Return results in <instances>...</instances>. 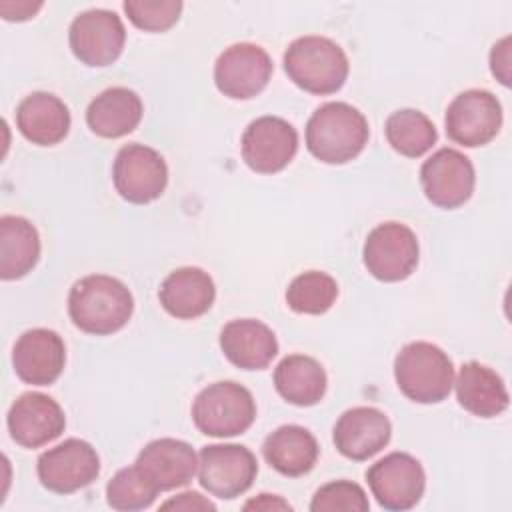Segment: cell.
<instances>
[{
	"label": "cell",
	"instance_id": "1",
	"mask_svg": "<svg viewBox=\"0 0 512 512\" xmlns=\"http://www.w3.org/2000/svg\"><path fill=\"white\" fill-rule=\"evenodd\" d=\"M134 312L132 292L108 274H90L74 282L68 294V314L76 328L108 336L128 324Z\"/></svg>",
	"mask_w": 512,
	"mask_h": 512
},
{
	"label": "cell",
	"instance_id": "2",
	"mask_svg": "<svg viewBox=\"0 0 512 512\" xmlns=\"http://www.w3.org/2000/svg\"><path fill=\"white\" fill-rule=\"evenodd\" d=\"M366 116L346 102L318 106L306 124V148L324 164H346L368 144Z\"/></svg>",
	"mask_w": 512,
	"mask_h": 512
},
{
	"label": "cell",
	"instance_id": "3",
	"mask_svg": "<svg viewBox=\"0 0 512 512\" xmlns=\"http://www.w3.org/2000/svg\"><path fill=\"white\" fill-rule=\"evenodd\" d=\"M288 78L304 92L326 96L338 92L348 78L346 52L326 36H300L284 52Z\"/></svg>",
	"mask_w": 512,
	"mask_h": 512
},
{
	"label": "cell",
	"instance_id": "4",
	"mask_svg": "<svg viewBox=\"0 0 512 512\" xmlns=\"http://www.w3.org/2000/svg\"><path fill=\"white\" fill-rule=\"evenodd\" d=\"M394 378L408 400L438 404L448 398L454 386V366L440 346L416 340L396 354Z\"/></svg>",
	"mask_w": 512,
	"mask_h": 512
},
{
	"label": "cell",
	"instance_id": "5",
	"mask_svg": "<svg viewBox=\"0 0 512 512\" xmlns=\"http://www.w3.org/2000/svg\"><path fill=\"white\" fill-rule=\"evenodd\" d=\"M196 428L214 438L244 434L256 420V402L248 388L232 380H220L202 388L192 404Z\"/></svg>",
	"mask_w": 512,
	"mask_h": 512
},
{
	"label": "cell",
	"instance_id": "6",
	"mask_svg": "<svg viewBox=\"0 0 512 512\" xmlns=\"http://www.w3.org/2000/svg\"><path fill=\"white\" fill-rule=\"evenodd\" d=\"M418 238L406 224L384 222L366 236L362 260L366 270L382 282L406 280L418 266Z\"/></svg>",
	"mask_w": 512,
	"mask_h": 512
},
{
	"label": "cell",
	"instance_id": "7",
	"mask_svg": "<svg viewBox=\"0 0 512 512\" xmlns=\"http://www.w3.org/2000/svg\"><path fill=\"white\" fill-rule=\"evenodd\" d=\"M256 474V456L242 444H208L198 454V482L216 498L232 500L244 494Z\"/></svg>",
	"mask_w": 512,
	"mask_h": 512
},
{
	"label": "cell",
	"instance_id": "8",
	"mask_svg": "<svg viewBox=\"0 0 512 512\" xmlns=\"http://www.w3.org/2000/svg\"><path fill=\"white\" fill-rule=\"evenodd\" d=\"M372 496L384 510H410L424 496L426 474L422 464L406 452H390L366 470Z\"/></svg>",
	"mask_w": 512,
	"mask_h": 512
},
{
	"label": "cell",
	"instance_id": "9",
	"mask_svg": "<svg viewBox=\"0 0 512 512\" xmlns=\"http://www.w3.org/2000/svg\"><path fill=\"white\" fill-rule=\"evenodd\" d=\"M116 192L130 204H148L160 198L168 184V166L160 152L144 144H126L112 164Z\"/></svg>",
	"mask_w": 512,
	"mask_h": 512
},
{
	"label": "cell",
	"instance_id": "10",
	"mask_svg": "<svg viewBox=\"0 0 512 512\" xmlns=\"http://www.w3.org/2000/svg\"><path fill=\"white\" fill-rule=\"evenodd\" d=\"M444 126L454 144L466 148L484 146L502 128V106L488 90H464L448 104Z\"/></svg>",
	"mask_w": 512,
	"mask_h": 512
},
{
	"label": "cell",
	"instance_id": "11",
	"mask_svg": "<svg viewBox=\"0 0 512 512\" xmlns=\"http://www.w3.org/2000/svg\"><path fill=\"white\" fill-rule=\"evenodd\" d=\"M72 54L86 66H110L122 54L126 42V28L122 18L104 8L80 12L68 30Z\"/></svg>",
	"mask_w": 512,
	"mask_h": 512
},
{
	"label": "cell",
	"instance_id": "12",
	"mask_svg": "<svg viewBox=\"0 0 512 512\" xmlns=\"http://www.w3.org/2000/svg\"><path fill=\"white\" fill-rule=\"evenodd\" d=\"M36 470L44 488L56 494H72L98 478L100 458L90 442L68 438L42 452L38 456Z\"/></svg>",
	"mask_w": 512,
	"mask_h": 512
},
{
	"label": "cell",
	"instance_id": "13",
	"mask_svg": "<svg viewBox=\"0 0 512 512\" xmlns=\"http://www.w3.org/2000/svg\"><path fill=\"white\" fill-rule=\"evenodd\" d=\"M272 70V60L262 46L238 42L216 58L214 84L232 100H248L268 86Z\"/></svg>",
	"mask_w": 512,
	"mask_h": 512
},
{
	"label": "cell",
	"instance_id": "14",
	"mask_svg": "<svg viewBox=\"0 0 512 512\" xmlns=\"http://www.w3.org/2000/svg\"><path fill=\"white\" fill-rule=\"evenodd\" d=\"M240 148L250 170L258 174H276L296 156L298 132L280 116H260L246 126Z\"/></svg>",
	"mask_w": 512,
	"mask_h": 512
},
{
	"label": "cell",
	"instance_id": "15",
	"mask_svg": "<svg viewBox=\"0 0 512 512\" xmlns=\"http://www.w3.org/2000/svg\"><path fill=\"white\" fill-rule=\"evenodd\" d=\"M424 196L438 208L454 210L470 200L476 174L470 158L456 148H440L420 168Z\"/></svg>",
	"mask_w": 512,
	"mask_h": 512
},
{
	"label": "cell",
	"instance_id": "16",
	"mask_svg": "<svg viewBox=\"0 0 512 512\" xmlns=\"http://www.w3.org/2000/svg\"><path fill=\"white\" fill-rule=\"evenodd\" d=\"M6 424L16 444L22 448H40L64 432L66 416L52 396L24 392L12 402Z\"/></svg>",
	"mask_w": 512,
	"mask_h": 512
},
{
	"label": "cell",
	"instance_id": "17",
	"mask_svg": "<svg viewBox=\"0 0 512 512\" xmlns=\"http://www.w3.org/2000/svg\"><path fill=\"white\" fill-rule=\"evenodd\" d=\"M66 364V346L58 332L50 328H32L18 336L12 348V366L16 376L32 386L54 384Z\"/></svg>",
	"mask_w": 512,
	"mask_h": 512
},
{
	"label": "cell",
	"instance_id": "18",
	"mask_svg": "<svg viewBox=\"0 0 512 512\" xmlns=\"http://www.w3.org/2000/svg\"><path fill=\"white\" fill-rule=\"evenodd\" d=\"M392 436L388 416L374 406H354L340 414L332 440L336 450L350 460L362 462L376 456Z\"/></svg>",
	"mask_w": 512,
	"mask_h": 512
},
{
	"label": "cell",
	"instance_id": "19",
	"mask_svg": "<svg viewBox=\"0 0 512 512\" xmlns=\"http://www.w3.org/2000/svg\"><path fill=\"white\" fill-rule=\"evenodd\" d=\"M134 464L158 492H168L186 486L194 478L198 456L184 440L158 438L140 450Z\"/></svg>",
	"mask_w": 512,
	"mask_h": 512
},
{
	"label": "cell",
	"instance_id": "20",
	"mask_svg": "<svg viewBox=\"0 0 512 512\" xmlns=\"http://www.w3.org/2000/svg\"><path fill=\"white\" fill-rule=\"evenodd\" d=\"M158 298L162 308L180 320H194L206 314L216 298V286L208 272L198 266L172 270L160 284Z\"/></svg>",
	"mask_w": 512,
	"mask_h": 512
},
{
	"label": "cell",
	"instance_id": "21",
	"mask_svg": "<svg viewBox=\"0 0 512 512\" xmlns=\"http://www.w3.org/2000/svg\"><path fill=\"white\" fill-rule=\"evenodd\" d=\"M222 354L242 370H262L278 354V340L272 328L254 318L230 320L220 330Z\"/></svg>",
	"mask_w": 512,
	"mask_h": 512
},
{
	"label": "cell",
	"instance_id": "22",
	"mask_svg": "<svg viewBox=\"0 0 512 512\" xmlns=\"http://www.w3.org/2000/svg\"><path fill=\"white\" fill-rule=\"evenodd\" d=\"M16 126L28 142L54 146L70 130V110L50 92H32L16 108Z\"/></svg>",
	"mask_w": 512,
	"mask_h": 512
},
{
	"label": "cell",
	"instance_id": "23",
	"mask_svg": "<svg viewBox=\"0 0 512 512\" xmlns=\"http://www.w3.org/2000/svg\"><path fill=\"white\" fill-rule=\"evenodd\" d=\"M144 114L140 96L124 86L100 92L86 108V124L100 138H120L136 130Z\"/></svg>",
	"mask_w": 512,
	"mask_h": 512
},
{
	"label": "cell",
	"instance_id": "24",
	"mask_svg": "<svg viewBox=\"0 0 512 512\" xmlns=\"http://www.w3.org/2000/svg\"><path fill=\"white\" fill-rule=\"evenodd\" d=\"M454 386L458 404L474 416L494 418L508 408L510 396L504 380L476 360L460 366Z\"/></svg>",
	"mask_w": 512,
	"mask_h": 512
},
{
	"label": "cell",
	"instance_id": "25",
	"mask_svg": "<svg viewBox=\"0 0 512 512\" xmlns=\"http://www.w3.org/2000/svg\"><path fill=\"white\" fill-rule=\"evenodd\" d=\"M318 442L314 434L298 424H284L264 438V460L282 476H304L318 460Z\"/></svg>",
	"mask_w": 512,
	"mask_h": 512
},
{
	"label": "cell",
	"instance_id": "26",
	"mask_svg": "<svg viewBox=\"0 0 512 512\" xmlns=\"http://www.w3.org/2000/svg\"><path fill=\"white\" fill-rule=\"evenodd\" d=\"M328 378L322 364L306 354L282 358L274 370L276 392L294 406H314L326 394Z\"/></svg>",
	"mask_w": 512,
	"mask_h": 512
},
{
	"label": "cell",
	"instance_id": "27",
	"mask_svg": "<svg viewBox=\"0 0 512 512\" xmlns=\"http://www.w3.org/2000/svg\"><path fill=\"white\" fill-rule=\"evenodd\" d=\"M40 258V236L22 216L0 218V278L18 280L32 272Z\"/></svg>",
	"mask_w": 512,
	"mask_h": 512
},
{
	"label": "cell",
	"instance_id": "28",
	"mask_svg": "<svg viewBox=\"0 0 512 512\" xmlns=\"http://www.w3.org/2000/svg\"><path fill=\"white\" fill-rule=\"evenodd\" d=\"M384 134L388 144L406 158H420L438 138L432 120L414 108H402L386 118Z\"/></svg>",
	"mask_w": 512,
	"mask_h": 512
},
{
	"label": "cell",
	"instance_id": "29",
	"mask_svg": "<svg viewBox=\"0 0 512 512\" xmlns=\"http://www.w3.org/2000/svg\"><path fill=\"white\" fill-rule=\"evenodd\" d=\"M336 296V280L320 270H308L298 274L286 288V304L298 314H324L332 308Z\"/></svg>",
	"mask_w": 512,
	"mask_h": 512
},
{
	"label": "cell",
	"instance_id": "30",
	"mask_svg": "<svg viewBox=\"0 0 512 512\" xmlns=\"http://www.w3.org/2000/svg\"><path fill=\"white\" fill-rule=\"evenodd\" d=\"M158 490L136 464L120 468L106 484V502L120 512H134L152 506Z\"/></svg>",
	"mask_w": 512,
	"mask_h": 512
},
{
	"label": "cell",
	"instance_id": "31",
	"mask_svg": "<svg viewBox=\"0 0 512 512\" xmlns=\"http://www.w3.org/2000/svg\"><path fill=\"white\" fill-rule=\"evenodd\" d=\"M128 20L144 32H166L182 12L180 0H126L122 4Z\"/></svg>",
	"mask_w": 512,
	"mask_h": 512
},
{
	"label": "cell",
	"instance_id": "32",
	"mask_svg": "<svg viewBox=\"0 0 512 512\" xmlns=\"http://www.w3.org/2000/svg\"><path fill=\"white\" fill-rule=\"evenodd\" d=\"M370 508L364 488L350 480H334L316 490L310 502L312 512H366Z\"/></svg>",
	"mask_w": 512,
	"mask_h": 512
},
{
	"label": "cell",
	"instance_id": "33",
	"mask_svg": "<svg viewBox=\"0 0 512 512\" xmlns=\"http://www.w3.org/2000/svg\"><path fill=\"white\" fill-rule=\"evenodd\" d=\"M490 70L500 84L510 86V36H504L492 46Z\"/></svg>",
	"mask_w": 512,
	"mask_h": 512
},
{
	"label": "cell",
	"instance_id": "34",
	"mask_svg": "<svg viewBox=\"0 0 512 512\" xmlns=\"http://www.w3.org/2000/svg\"><path fill=\"white\" fill-rule=\"evenodd\" d=\"M162 510H216V504L210 502L208 498H204L200 492H194V490H188V492H182V494H176L174 498L166 500L162 506Z\"/></svg>",
	"mask_w": 512,
	"mask_h": 512
},
{
	"label": "cell",
	"instance_id": "35",
	"mask_svg": "<svg viewBox=\"0 0 512 512\" xmlns=\"http://www.w3.org/2000/svg\"><path fill=\"white\" fill-rule=\"evenodd\" d=\"M42 8V2H28V0H20V2H0V14L4 20L10 22H22L32 18L38 10Z\"/></svg>",
	"mask_w": 512,
	"mask_h": 512
},
{
	"label": "cell",
	"instance_id": "36",
	"mask_svg": "<svg viewBox=\"0 0 512 512\" xmlns=\"http://www.w3.org/2000/svg\"><path fill=\"white\" fill-rule=\"evenodd\" d=\"M244 510H292V506L276 494H258L244 504Z\"/></svg>",
	"mask_w": 512,
	"mask_h": 512
}]
</instances>
